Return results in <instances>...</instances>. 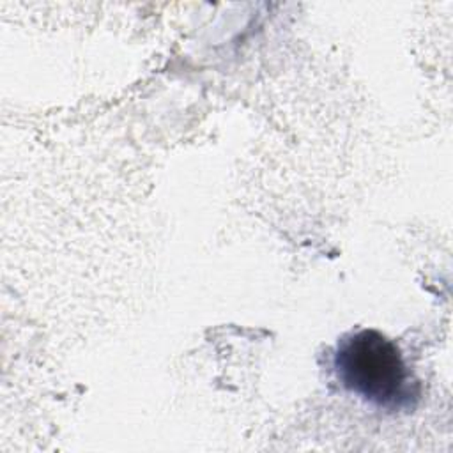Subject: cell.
I'll list each match as a JSON object with an SVG mask.
<instances>
[{"label":"cell","instance_id":"1","mask_svg":"<svg viewBox=\"0 0 453 453\" xmlns=\"http://www.w3.org/2000/svg\"><path fill=\"white\" fill-rule=\"evenodd\" d=\"M333 365L347 391L380 409H405L418 398L419 386L400 349L375 329H359L342 336Z\"/></svg>","mask_w":453,"mask_h":453}]
</instances>
